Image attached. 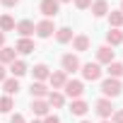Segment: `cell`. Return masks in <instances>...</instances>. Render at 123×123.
I'll use <instances>...</instances> for the list:
<instances>
[{
	"label": "cell",
	"instance_id": "3",
	"mask_svg": "<svg viewBox=\"0 0 123 123\" xmlns=\"http://www.w3.org/2000/svg\"><path fill=\"white\" fill-rule=\"evenodd\" d=\"M82 92H85V85H82L80 80H68V82H65V94H68L70 99H77Z\"/></svg>",
	"mask_w": 123,
	"mask_h": 123
},
{
	"label": "cell",
	"instance_id": "16",
	"mask_svg": "<svg viewBox=\"0 0 123 123\" xmlns=\"http://www.w3.org/2000/svg\"><path fill=\"white\" fill-rule=\"evenodd\" d=\"M31 97H36V99H41V97H48V89H46V85H43V82H31Z\"/></svg>",
	"mask_w": 123,
	"mask_h": 123
},
{
	"label": "cell",
	"instance_id": "20",
	"mask_svg": "<svg viewBox=\"0 0 123 123\" xmlns=\"http://www.w3.org/2000/svg\"><path fill=\"white\" fill-rule=\"evenodd\" d=\"M3 87H5V94H7V97H10V94H17V92H19V82H17L15 77L5 80V82H3Z\"/></svg>",
	"mask_w": 123,
	"mask_h": 123
},
{
	"label": "cell",
	"instance_id": "23",
	"mask_svg": "<svg viewBox=\"0 0 123 123\" xmlns=\"http://www.w3.org/2000/svg\"><path fill=\"white\" fill-rule=\"evenodd\" d=\"M51 73H48V68L43 65V63H39V65H34V77H36V82H41V80H46Z\"/></svg>",
	"mask_w": 123,
	"mask_h": 123
},
{
	"label": "cell",
	"instance_id": "30",
	"mask_svg": "<svg viewBox=\"0 0 123 123\" xmlns=\"http://www.w3.org/2000/svg\"><path fill=\"white\" fill-rule=\"evenodd\" d=\"M113 123H123V111H116L113 113Z\"/></svg>",
	"mask_w": 123,
	"mask_h": 123
},
{
	"label": "cell",
	"instance_id": "31",
	"mask_svg": "<svg viewBox=\"0 0 123 123\" xmlns=\"http://www.w3.org/2000/svg\"><path fill=\"white\" fill-rule=\"evenodd\" d=\"M0 3H3V5H5V7H15V5H17V3H19V0H0Z\"/></svg>",
	"mask_w": 123,
	"mask_h": 123
},
{
	"label": "cell",
	"instance_id": "10",
	"mask_svg": "<svg viewBox=\"0 0 123 123\" xmlns=\"http://www.w3.org/2000/svg\"><path fill=\"white\" fill-rule=\"evenodd\" d=\"M97 58H99V63H113V51H111V46H101V48H97Z\"/></svg>",
	"mask_w": 123,
	"mask_h": 123
},
{
	"label": "cell",
	"instance_id": "29",
	"mask_svg": "<svg viewBox=\"0 0 123 123\" xmlns=\"http://www.w3.org/2000/svg\"><path fill=\"white\" fill-rule=\"evenodd\" d=\"M10 123H24V116H22V113H15V116L10 118Z\"/></svg>",
	"mask_w": 123,
	"mask_h": 123
},
{
	"label": "cell",
	"instance_id": "28",
	"mask_svg": "<svg viewBox=\"0 0 123 123\" xmlns=\"http://www.w3.org/2000/svg\"><path fill=\"white\" fill-rule=\"evenodd\" d=\"M89 5H92V0H75V7L77 10H87Z\"/></svg>",
	"mask_w": 123,
	"mask_h": 123
},
{
	"label": "cell",
	"instance_id": "12",
	"mask_svg": "<svg viewBox=\"0 0 123 123\" xmlns=\"http://www.w3.org/2000/svg\"><path fill=\"white\" fill-rule=\"evenodd\" d=\"M109 12V3L106 0H97V3H92V15L94 17H104Z\"/></svg>",
	"mask_w": 123,
	"mask_h": 123
},
{
	"label": "cell",
	"instance_id": "32",
	"mask_svg": "<svg viewBox=\"0 0 123 123\" xmlns=\"http://www.w3.org/2000/svg\"><path fill=\"white\" fill-rule=\"evenodd\" d=\"M43 123H60V118H58V116H46Z\"/></svg>",
	"mask_w": 123,
	"mask_h": 123
},
{
	"label": "cell",
	"instance_id": "25",
	"mask_svg": "<svg viewBox=\"0 0 123 123\" xmlns=\"http://www.w3.org/2000/svg\"><path fill=\"white\" fill-rule=\"evenodd\" d=\"M0 29H3V31H12V29H15V19H12L10 15L0 17Z\"/></svg>",
	"mask_w": 123,
	"mask_h": 123
},
{
	"label": "cell",
	"instance_id": "19",
	"mask_svg": "<svg viewBox=\"0 0 123 123\" xmlns=\"http://www.w3.org/2000/svg\"><path fill=\"white\" fill-rule=\"evenodd\" d=\"M73 46H75V51H87V48H89V39H87L85 34H80V36L73 39Z\"/></svg>",
	"mask_w": 123,
	"mask_h": 123
},
{
	"label": "cell",
	"instance_id": "22",
	"mask_svg": "<svg viewBox=\"0 0 123 123\" xmlns=\"http://www.w3.org/2000/svg\"><path fill=\"white\" fill-rule=\"evenodd\" d=\"M87 109H89V106H87L82 99H75V101H73V106H70V111H73L75 116H85V113H87Z\"/></svg>",
	"mask_w": 123,
	"mask_h": 123
},
{
	"label": "cell",
	"instance_id": "8",
	"mask_svg": "<svg viewBox=\"0 0 123 123\" xmlns=\"http://www.w3.org/2000/svg\"><path fill=\"white\" fill-rule=\"evenodd\" d=\"M97 113H99L101 118H109V116L113 113V104H111L109 99H99V101H97Z\"/></svg>",
	"mask_w": 123,
	"mask_h": 123
},
{
	"label": "cell",
	"instance_id": "36",
	"mask_svg": "<svg viewBox=\"0 0 123 123\" xmlns=\"http://www.w3.org/2000/svg\"><path fill=\"white\" fill-rule=\"evenodd\" d=\"M82 123H89V121H82Z\"/></svg>",
	"mask_w": 123,
	"mask_h": 123
},
{
	"label": "cell",
	"instance_id": "6",
	"mask_svg": "<svg viewBox=\"0 0 123 123\" xmlns=\"http://www.w3.org/2000/svg\"><path fill=\"white\" fill-rule=\"evenodd\" d=\"M53 31H55V27H53V22H51V19H43V22H39V24H36V34H39L41 39H48Z\"/></svg>",
	"mask_w": 123,
	"mask_h": 123
},
{
	"label": "cell",
	"instance_id": "18",
	"mask_svg": "<svg viewBox=\"0 0 123 123\" xmlns=\"http://www.w3.org/2000/svg\"><path fill=\"white\" fill-rule=\"evenodd\" d=\"M63 104H65V97L60 94V92H51V94H48V106H55V109H60Z\"/></svg>",
	"mask_w": 123,
	"mask_h": 123
},
{
	"label": "cell",
	"instance_id": "38",
	"mask_svg": "<svg viewBox=\"0 0 123 123\" xmlns=\"http://www.w3.org/2000/svg\"><path fill=\"white\" fill-rule=\"evenodd\" d=\"M104 123H109V121H104Z\"/></svg>",
	"mask_w": 123,
	"mask_h": 123
},
{
	"label": "cell",
	"instance_id": "11",
	"mask_svg": "<svg viewBox=\"0 0 123 123\" xmlns=\"http://www.w3.org/2000/svg\"><path fill=\"white\" fill-rule=\"evenodd\" d=\"M48 77H51V85H53V89H60V87H65V82H68V77H65V73H63V70H58V73H51Z\"/></svg>",
	"mask_w": 123,
	"mask_h": 123
},
{
	"label": "cell",
	"instance_id": "37",
	"mask_svg": "<svg viewBox=\"0 0 123 123\" xmlns=\"http://www.w3.org/2000/svg\"><path fill=\"white\" fill-rule=\"evenodd\" d=\"M31 123H39V121H31Z\"/></svg>",
	"mask_w": 123,
	"mask_h": 123
},
{
	"label": "cell",
	"instance_id": "9",
	"mask_svg": "<svg viewBox=\"0 0 123 123\" xmlns=\"http://www.w3.org/2000/svg\"><path fill=\"white\" fill-rule=\"evenodd\" d=\"M15 51L27 55V53H34V51H36V46H34V41H31V39H19V41H17V46H15Z\"/></svg>",
	"mask_w": 123,
	"mask_h": 123
},
{
	"label": "cell",
	"instance_id": "1",
	"mask_svg": "<svg viewBox=\"0 0 123 123\" xmlns=\"http://www.w3.org/2000/svg\"><path fill=\"white\" fill-rule=\"evenodd\" d=\"M101 92H104L106 97H118V94H121V82H118L116 77H109V80L101 82Z\"/></svg>",
	"mask_w": 123,
	"mask_h": 123
},
{
	"label": "cell",
	"instance_id": "35",
	"mask_svg": "<svg viewBox=\"0 0 123 123\" xmlns=\"http://www.w3.org/2000/svg\"><path fill=\"white\" fill-rule=\"evenodd\" d=\"M58 3H68V0H58Z\"/></svg>",
	"mask_w": 123,
	"mask_h": 123
},
{
	"label": "cell",
	"instance_id": "26",
	"mask_svg": "<svg viewBox=\"0 0 123 123\" xmlns=\"http://www.w3.org/2000/svg\"><path fill=\"white\" fill-rule=\"evenodd\" d=\"M109 22H111V27H121L123 24V12H111L109 15Z\"/></svg>",
	"mask_w": 123,
	"mask_h": 123
},
{
	"label": "cell",
	"instance_id": "34",
	"mask_svg": "<svg viewBox=\"0 0 123 123\" xmlns=\"http://www.w3.org/2000/svg\"><path fill=\"white\" fill-rule=\"evenodd\" d=\"M3 43H5V34L0 31V48H3Z\"/></svg>",
	"mask_w": 123,
	"mask_h": 123
},
{
	"label": "cell",
	"instance_id": "27",
	"mask_svg": "<svg viewBox=\"0 0 123 123\" xmlns=\"http://www.w3.org/2000/svg\"><path fill=\"white\" fill-rule=\"evenodd\" d=\"M10 109H12V99H10V97H3V99H0V111L7 113Z\"/></svg>",
	"mask_w": 123,
	"mask_h": 123
},
{
	"label": "cell",
	"instance_id": "7",
	"mask_svg": "<svg viewBox=\"0 0 123 123\" xmlns=\"http://www.w3.org/2000/svg\"><path fill=\"white\" fill-rule=\"evenodd\" d=\"M17 31L22 34V39H27V36H31V34L36 31V24H34L31 19H22V22L17 24Z\"/></svg>",
	"mask_w": 123,
	"mask_h": 123
},
{
	"label": "cell",
	"instance_id": "13",
	"mask_svg": "<svg viewBox=\"0 0 123 123\" xmlns=\"http://www.w3.org/2000/svg\"><path fill=\"white\" fill-rule=\"evenodd\" d=\"M10 73L15 77H22L27 73V63H24V60H12V63H10Z\"/></svg>",
	"mask_w": 123,
	"mask_h": 123
},
{
	"label": "cell",
	"instance_id": "21",
	"mask_svg": "<svg viewBox=\"0 0 123 123\" xmlns=\"http://www.w3.org/2000/svg\"><path fill=\"white\" fill-rule=\"evenodd\" d=\"M31 111H34L36 116H48V104L41 101V99H36V101L31 104Z\"/></svg>",
	"mask_w": 123,
	"mask_h": 123
},
{
	"label": "cell",
	"instance_id": "14",
	"mask_svg": "<svg viewBox=\"0 0 123 123\" xmlns=\"http://www.w3.org/2000/svg\"><path fill=\"white\" fill-rule=\"evenodd\" d=\"M15 55H17V51H15V48L3 46V48H0V63H12V60H17Z\"/></svg>",
	"mask_w": 123,
	"mask_h": 123
},
{
	"label": "cell",
	"instance_id": "2",
	"mask_svg": "<svg viewBox=\"0 0 123 123\" xmlns=\"http://www.w3.org/2000/svg\"><path fill=\"white\" fill-rule=\"evenodd\" d=\"M82 77L89 80V82H94V80L101 77V68L97 63H87V65H82Z\"/></svg>",
	"mask_w": 123,
	"mask_h": 123
},
{
	"label": "cell",
	"instance_id": "4",
	"mask_svg": "<svg viewBox=\"0 0 123 123\" xmlns=\"http://www.w3.org/2000/svg\"><path fill=\"white\" fill-rule=\"evenodd\" d=\"M58 12H60L58 0H41V15L43 17H55Z\"/></svg>",
	"mask_w": 123,
	"mask_h": 123
},
{
	"label": "cell",
	"instance_id": "17",
	"mask_svg": "<svg viewBox=\"0 0 123 123\" xmlns=\"http://www.w3.org/2000/svg\"><path fill=\"white\" fill-rule=\"evenodd\" d=\"M55 39H58L60 43H68V41L73 39V29H68V27H60V29H55Z\"/></svg>",
	"mask_w": 123,
	"mask_h": 123
},
{
	"label": "cell",
	"instance_id": "15",
	"mask_svg": "<svg viewBox=\"0 0 123 123\" xmlns=\"http://www.w3.org/2000/svg\"><path fill=\"white\" fill-rule=\"evenodd\" d=\"M106 41H109V46H118V43H123V31L111 29V31L106 34Z\"/></svg>",
	"mask_w": 123,
	"mask_h": 123
},
{
	"label": "cell",
	"instance_id": "33",
	"mask_svg": "<svg viewBox=\"0 0 123 123\" xmlns=\"http://www.w3.org/2000/svg\"><path fill=\"white\" fill-rule=\"evenodd\" d=\"M0 82H5V68L0 65Z\"/></svg>",
	"mask_w": 123,
	"mask_h": 123
},
{
	"label": "cell",
	"instance_id": "5",
	"mask_svg": "<svg viewBox=\"0 0 123 123\" xmlns=\"http://www.w3.org/2000/svg\"><path fill=\"white\" fill-rule=\"evenodd\" d=\"M80 68V60H77V55H73V53H65L63 55V73H75Z\"/></svg>",
	"mask_w": 123,
	"mask_h": 123
},
{
	"label": "cell",
	"instance_id": "24",
	"mask_svg": "<svg viewBox=\"0 0 123 123\" xmlns=\"http://www.w3.org/2000/svg\"><path fill=\"white\" fill-rule=\"evenodd\" d=\"M106 73H109V77H116V80H118V77L123 75V65L113 60V63H109V70H106Z\"/></svg>",
	"mask_w": 123,
	"mask_h": 123
}]
</instances>
